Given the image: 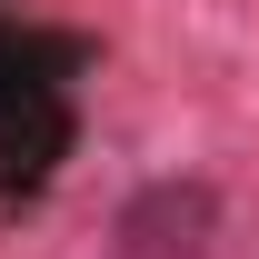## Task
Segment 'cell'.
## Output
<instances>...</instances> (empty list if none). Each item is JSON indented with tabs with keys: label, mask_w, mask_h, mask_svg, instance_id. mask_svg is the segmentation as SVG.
Returning <instances> with one entry per match:
<instances>
[{
	"label": "cell",
	"mask_w": 259,
	"mask_h": 259,
	"mask_svg": "<svg viewBox=\"0 0 259 259\" xmlns=\"http://www.w3.org/2000/svg\"><path fill=\"white\" fill-rule=\"evenodd\" d=\"M90 70V40L0 20V199H40L70 160V80Z\"/></svg>",
	"instance_id": "1"
},
{
	"label": "cell",
	"mask_w": 259,
	"mask_h": 259,
	"mask_svg": "<svg viewBox=\"0 0 259 259\" xmlns=\"http://www.w3.org/2000/svg\"><path fill=\"white\" fill-rule=\"evenodd\" d=\"M199 229H209V190H180V180H160V190H150V199L120 220V239H130L140 259H160V249H180V259H190V249H199Z\"/></svg>",
	"instance_id": "2"
}]
</instances>
